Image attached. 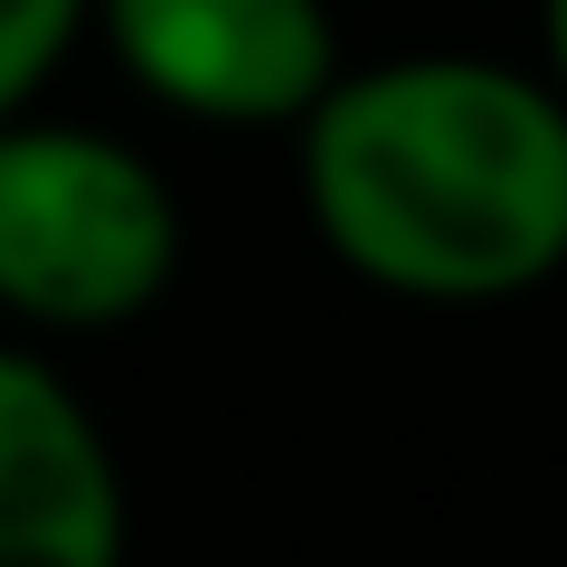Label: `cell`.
Returning a JSON list of instances; mask_svg holds the SVG:
<instances>
[{
	"label": "cell",
	"mask_w": 567,
	"mask_h": 567,
	"mask_svg": "<svg viewBox=\"0 0 567 567\" xmlns=\"http://www.w3.org/2000/svg\"><path fill=\"white\" fill-rule=\"evenodd\" d=\"M322 246L406 303H511L567 265V95L502 58L341 66L303 104Z\"/></svg>",
	"instance_id": "1"
},
{
	"label": "cell",
	"mask_w": 567,
	"mask_h": 567,
	"mask_svg": "<svg viewBox=\"0 0 567 567\" xmlns=\"http://www.w3.org/2000/svg\"><path fill=\"white\" fill-rule=\"evenodd\" d=\"M181 275V199L142 152L85 123H0V312L114 331Z\"/></svg>",
	"instance_id": "2"
},
{
	"label": "cell",
	"mask_w": 567,
	"mask_h": 567,
	"mask_svg": "<svg viewBox=\"0 0 567 567\" xmlns=\"http://www.w3.org/2000/svg\"><path fill=\"white\" fill-rule=\"evenodd\" d=\"M95 0H0V123L48 85V66L66 58V39L85 29Z\"/></svg>",
	"instance_id": "5"
},
{
	"label": "cell",
	"mask_w": 567,
	"mask_h": 567,
	"mask_svg": "<svg viewBox=\"0 0 567 567\" xmlns=\"http://www.w3.org/2000/svg\"><path fill=\"white\" fill-rule=\"evenodd\" d=\"M539 29H548V76L567 95V0H539Z\"/></svg>",
	"instance_id": "6"
},
{
	"label": "cell",
	"mask_w": 567,
	"mask_h": 567,
	"mask_svg": "<svg viewBox=\"0 0 567 567\" xmlns=\"http://www.w3.org/2000/svg\"><path fill=\"white\" fill-rule=\"evenodd\" d=\"M123 76L199 123H303L341 76L322 0H95Z\"/></svg>",
	"instance_id": "3"
},
{
	"label": "cell",
	"mask_w": 567,
	"mask_h": 567,
	"mask_svg": "<svg viewBox=\"0 0 567 567\" xmlns=\"http://www.w3.org/2000/svg\"><path fill=\"white\" fill-rule=\"evenodd\" d=\"M0 567H123L114 445L29 350H0Z\"/></svg>",
	"instance_id": "4"
}]
</instances>
